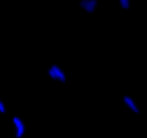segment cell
<instances>
[{"label": "cell", "instance_id": "cell-2", "mask_svg": "<svg viewBox=\"0 0 147 138\" xmlns=\"http://www.w3.org/2000/svg\"><path fill=\"white\" fill-rule=\"evenodd\" d=\"M12 128H13L15 138H23L26 135V122L22 117L19 115L12 117Z\"/></svg>", "mask_w": 147, "mask_h": 138}, {"label": "cell", "instance_id": "cell-4", "mask_svg": "<svg viewBox=\"0 0 147 138\" xmlns=\"http://www.w3.org/2000/svg\"><path fill=\"white\" fill-rule=\"evenodd\" d=\"M123 104H124L133 114H140V108H138L137 102H136L130 95H124V96H123Z\"/></svg>", "mask_w": 147, "mask_h": 138}, {"label": "cell", "instance_id": "cell-5", "mask_svg": "<svg viewBox=\"0 0 147 138\" xmlns=\"http://www.w3.org/2000/svg\"><path fill=\"white\" fill-rule=\"evenodd\" d=\"M117 2H118V5L123 10H128L130 6H131V0H117Z\"/></svg>", "mask_w": 147, "mask_h": 138}, {"label": "cell", "instance_id": "cell-1", "mask_svg": "<svg viewBox=\"0 0 147 138\" xmlns=\"http://www.w3.org/2000/svg\"><path fill=\"white\" fill-rule=\"evenodd\" d=\"M46 75L51 81H55L58 84H62L65 85L66 81H68V76H66V72L65 69L59 65V63H51L46 69Z\"/></svg>", "mask_w": 147, "mask_h": 138}, {"label": "cell", "instance_id": "cell-6", "mask_svg": "<svg viewBox=\"0 0 147 138\" xmlns=\"http://www.w3.org/2000/svg\"><path fill=\"white\" fill-rule=\"evenodd\" d=\"M7 112V107H6V102L2 99V98H0V114H2V115H5Z\"/></svg>", "mask_w": 147, "mask_h": 138}, {"label": "cell", "instance_id": "cell-3", "mask_svg": "<svg viewBox=\"0 0 147 138\" xmlns=\"http://www.w3.org/2000/svg\"><path fill=\"white\" fill-rule=\"evenodd\" d=\"M78 6L82 12L88 13V15H92L97 12L98 6H100V2L98 0H80L78 2Z\"/></svg>", "mask_w": 147, "mask_h": 138}, {"label": "cell", "instance_id": "cell-7", "mask_svg": "<svg viewBox=\"0 0 147 138\" xmlns=\"http://www.w3.org/2000/svg\"><path fill=\"white\" fill-rule=\"evenodd\" d=\"M146 2H147V0H146Z\"/></svg>", "mask_w": 147, "mask_h": 138}]
</instances>
